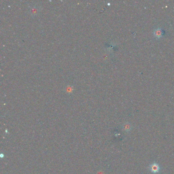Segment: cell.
I'll return each instance as SVG.
<instances>
[{"mask_svg": "<svg viewBox=\"0 0 174 174\" xmlns=\"http://www.w3.org/2000/svg\"><path fill=\"white\" fill-rule=\"evenodd\" d=\"M163 34L164 32L160 28H157V29H155L153 32L154 36L156 39H159L161 38L162 36H163Z\"/></svg>", "mask_w": 174, "mask_h": 174, "instance_id": "obj_2", "label": "cell"}, {"mask_svg": "<svg viewBox=\"0 0 174 174\" xmlns=\"http://www.w3.org/2000/svg\"><path fill=\"white\" fill-rule=\"evenodd\" d=\"M149 169L151 172L154 174H158L160 171L159 166L158 165V164L156 163V162H154V163L150 165L149 166Z\"/></svg>", "mask_w": 174, "mask_h": 174, "instance_id": "obj_1", "label": "cell"}]
</instances>
